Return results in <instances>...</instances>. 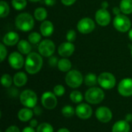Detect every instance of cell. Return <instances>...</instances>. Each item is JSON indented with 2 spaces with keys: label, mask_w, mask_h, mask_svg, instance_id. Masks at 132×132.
Segmentation results:
<instances>
[{
  "label": "cell",
  "mask_w": 132,
  "mask_h": 132,
  "mask_svg": "<svg viewBox=\"0 0 132 132\" xmlns=\"http://www.w3.org/2000/svg\"><path fill=\"white\" fill-rule=\"evenodd\" d=\"M15 24L18 29L22 32H29L34 26V19L30 14L23 12L16 16Z\"/></svg>",
  "instance_id": "2"
},
{
  "label": "cell",
  "mask_w": 132,
  "mask_h": 132,
  "mask_svg": "<svg viewBox=\"0 0 132 132\" xmlns=\"http://www.w3.org/2000/svg\"><path fill=\"white\" fill-rule=\"evenodd\" d=\"M1 83L3 87H9L12 84V78L9 74H3L1 78Z\"/></svg>",
  "instance_id": "31"
},
{
  "label": "cell",
  "mask_w": 132,
  "mask_h": 132,
  "mask_svg": "<svg viewBox=\"0 0 132 132\" xmlns=\"http://www.w3.org/2000/svg\"><path fill=\"white\" fill-rule=\"evenodd\" d=\"M128 37H129V39L132 41V29H131L128 32Z\"/></svg>",
  "instance_id": "47"
},
{
  "label": "cell",
  "mask_w": 132,
  "mask_h": 132,
  "mask_svg": "<svg viewBox=\"0 0 132 132\" xmlns=\"http://www.w3.org/2000/svg\"><path fill=\"white\" fill-rule=\"evenodd\" d=\"M32 115H33V111L29 108H22L18 113V118L22 122H26V121L31 120V118H32Z\"/></svg>",
  "instance_id": "20"
},
{
  "label": "cell",
  "mask_w": 132,
  "mask_h": 132,
  "mask_svg": "<svg viewBox=\"0 0 132 132\" xmlns=\"http://www.w3.org/2000/svg\"><path fill=\"white\" fill-rule=\"evenodd\" d=\"M44 3L48 6H53L56 3V0H44Z\"/></svg>",
  "instance_id": "41"
},
{
  "label": "cell",
  "mask_w": 132,
  "mask_h": 132,
  "mask_svg": "<svg viewBox=\"0 0 132 132\" xmlns=\"http://www.w3.org/2000/svg\"><path fill=\"white\" fill-rule=\"evenodd\" d=\"M37 121L36 120H35V119H33V120H31L30 121V122H29V125H30V127H32V128H36V126H37Z\"/></svg>",
  "instance_id": "43"
},
{
  "label": "cell",
  "mask_w": 132,
  "mask_h": 132,
  "mask_svg": "<svg viewBox=\"0 0 132 132\" xmlns=\"http://www.w3.org/2000/svg\"><path fill=\"white\" fill-rule=\"evenodd\" d=\"M74 50H75L74 45L72 43L68 42V41L60 44L58 48V53L60 56L64 58L70 56L74 53Z\"/></svg>",
  "instance_id": "16"
},
{
  "label": "cell",
  "mask_w": 132,
  "mask_h": 132,
  "mask_svg": "<svg viewBox=\"0 0 132 132\" xmlns=\"http://www.w3.org/2000/svg\"><path fill=\"white\" fill-rule=\"evenodd\" d=\"M113 12H114V15H120V14H121V9H120V8L114 7V8H113Z\"/></svg>",
  "instance_id": "42"
},
{
  "label": "cell",
  "mask_w": 132,
  "mask_h": 132,
  "mask_svg": "<svg viewBox=\"0 0 132 132\" xmlns=\"http://www.w3.org/2000/svg\"><path fill=\"white\" fill-rule=\"evenodd\" d=\"M95 19L100 26H107L111 22V15L107 9H101L97 11L95 14Z\"/></svg>",
  "instance_id": "12"
},
{
  "label": "cell",
  "mask_w": 132,
  "mask_h": 132,
  "mask_svg": "<svg viewBox=\"0 0 132 132\" xmlns=\"http://www.w3.org/2000/svg\"><path fill=\"white\" fill-rule=\"evenodd\" d=\"M5 132H20L19 129L18 127L15 126V125H12V126H10L9 127Z\"/></svg>",
  "instance_id": "38"
},
{
  "label": "cell",
  "mask_w": 132,
  "mask_h": 132,
  "mask_svg": "<svg viewBox=\"0 0 132 132\" xmlns=\"http://www.w3.org/2000/svg\"><path fill=\"white\" fill-rule=\"evenodd\" d=\"M27 82V76L23 72L16 73L13 77V83L16 87H22Z\"/></svg>",
  "instance_id": "21"
},
{
  "label": "cell",
  "mask_w": 132,
  "mask_h": 132,
  "mask_svg": "<svg viewBox=\"0 0 132 132\" xmlns=\"http://www.w3.org/2000/svg\"><path fill=\"white\" fill-rule=\"evenodd\" d=\"M54 31V26L53 24L48 20H45L42 22L41 26H40V32L41 34L43 36H50L53 34Z\"/></svg>",
  "instance_id": "18"
},
{
  "label": "cell",
  "mask_w": 132,
  "mask_h": 132,
  "mask_svg": "<svg viewBox=\"0 0 132 132\" xmlns=\"http://www.w3.org/2000/svg\"><path fill=\"white\" fill-rule=\"evenodd\" d=\"M125 121H127L128 122V121H132V114H127Z\"/></svg>",
  "instance_id": "45"
},
{
  "label": "cell",
  "mask_w": 132,
  "mask_h": 132,
  "mask_svg": "<svg viewBox=\"0 0 132 132\" xmlns=\"http://www.w3.org/2000/svg\"><path fill=\"white\" fill-rule=\"evenodd\" d=\"M118 92L123 97L132 96V79H123L118 84Z\"/></svg>",
  "instance_id": "11"
},
{
  "label": "cell",
  "mask_w": 132,
  "mask_h": 132,
  "mask_svg": "<svg viewBox=\"0 0 132 132\" xmlns=\"http://www.w3.org/2000/svg\"><path fill=\"white\" fill-rule=\"evenodd\" d=\"M130 131V125L127 121H117L113 128L112 132H129Z\"/></svg>",
  "instance_id": "19"
},
{
  "label": "cell",
  "mask_w": 132,
  "mask_h": 132,
  "mask_svg": "<svg viewBox=\"0 0 132 132\" xmlns=\"http://www.w3.org/2000/svg\"><path fill=\"white\" fill-rule=\"evenodd\" d=\"M75 2H76V0H61V2L64 5H67V6L72 5Z\"/></svg>",
  "instance_id": "39"
},
{
  "label": "cell",
  "mask_w": 132,
  "mask_h": 132,
  "mask_svg": "<svg viewBox=\"0 0 132 132\" xmlns=\"http://www.w3.org/2000/svg\"><path fill=\"white\" fill-rule=\"evenodd\" d=\"M76 37H77V33L76 32L73 30V29H70L67 32V36H66V38H67V40L68 42H73L75 39H76Z\"/></svg>",
  "instance_id": "35"
},
{
  "label": "cell",
  "mask_w": 132,
  "mask_h": 132,
  "mask_svg": "<svg viewBox=\"0 0 132 132\" xmlns=\"http://www.w3.org/2000/svg\"><path fill=\"white\" fill-rule=\"evenodd\" d=\"M70 97V100L73 103H76V104L80 103L83 101V95L78 90H73V92H71Z\"/></svg>",
  "instance_id": "29"
},
{
  "label": "cell",
  "mask_w": 132,
  "mask_h": 132,
  "mask_svg": "<svg viewBox=\"0 0 132 132\" xmlns=\"http://www.w3.org/2000/svg\"><path fill=\"white\" fill-rule=\"evenodd\" d=\"M53 93L57 97H62L65 94V88L62 85H56L53 88Z\"/></svg>",
  "instance_id": "34"
},
{
  "label": "cell",
  "mask_w": 132,
  "mask_h": 132,
  "mask_svg": "<svg viewBox=\"0 0 132 132\" xmlns=\"http://www.w3.org/2000/svg\"><path fill=\"white\" fill-rule=\"evenodd\" d=\"M34 16L35 19L38 21H45L47 17V11L43 7L37 8L35 9Z\"/></svg>",
  "instance_id": "25"
},
{
  "label": "cell",
  "mask_w": 132,
  "mask_h": 132,
  "mask_svg": "<svg viewBox=\"0 0 132 132\" xmlns=\"http://www.w3.org/2000/svg\"><path fill=\"white\" fill-rule=\"evenodd\" d=\"M20 102L26 108H35L37 104V96L34 91L31 90H26L20 94Z\"/></svg>",
  "instance_id": "6"
},
{
  "label": "cell",
  "mask_w": 132,
  "mask_h": 132,
  "mask_svg": "<svg viewBox=\"0 0 132 132\" xmlns=\"http://www.w3.org/2000/svg\"><path fill=\"white\" fill-rule=\"evenodd\" d=\"M30 2H39L40 0H29Z\"/></svg>",
  "instance_id": "49"
},
{
  "label": "cell",
  "mask_w": 132,
  "mask_h": 132,
  "mask_svg": "<svg viewBox=\"0 0 132 132\" xmlns=\"http://www.w3.org/2000/svg\"><path fill=\"white\" fill-rule=\"evenodd\" d=\"M43 59L41 55L37 53H30L26 56L25 61V68L29 74L37 73L42 68Z\"/></svg>",
  "instance_id": "1"
},
{
  "label": "cell",
  "mask_w": 132,
  "mask_h": 132,
  "mask_svg": "<svg viewBox=\"0 0 132 132\" xmlns=\"http://www.w3.org/2000/svg\"><path fill=\"white\" fill-rule=\"evenodd\" d=\"M57 132H70L68 129H67V128H60L59 131Z\"/></svg>",
  "instance_id": "48"
},
{
  "label": "cell",
  "mask_w": 132,
  "mask_h": 132,
  "mask_svg": "<svg viewBox=\"0 0 132 132\" xmlns=\"http://www.w3.org/2000/svg\"><path fill=\"white\" fill-rule=\"evenodd\" d=\"M9 63L13 69H21L24 65V58L21 53L18 52L12 53L9 56Z\"/></svg>",
  "instance_id": "13"
},
{
  "label": "cell",
  "mask_w": 132,
  "mask_h": 132,
  "mask_svg": "<svg viewBox=\"0 0 132 132\" xmlns=\"http://www.w3.org/2000/svg\"><path fill=\"white\" fill-rule=\"evenodd\" d=\"M39 54L45 57H50L55 52V44L50 39H44L39 44Z\"/></svg>",
  "instance_id": "8"
},
{
  "label": "cell",
  "mask_w": 132,
  "mask_h": 132,
  "mask_svg": "<svg viewBox=\"0 0 132 132\" xmlns=\"http://www.w3.org/2000/svg\"><path fill=\"white\" fill-rule=\"evenodd\" d=\"M41 102L43 106L48 109L52 110L56 108L57 105V99L54 93L51 92H45L41 97Z\"/></svg>",
  "instance_id": "10"
},
{
  "label": "cell",
  "mask_w": 132,
  "mask_h": 132,
  "mask_svg": "<svg viewBox=\"0 0 132 132\" xmlns=\"http://www.w3.org/2000/svg\"><path fill=\"white\" fill-rule=\"evenodd\" d=\"M58 59L55 56H50V60H49V64L51 66V67H56V65H58Z\"/></svg>",
  "instance_id": "37"
},
{
  "label": "cell",
  "mask_w": 132,
  "mask_h": 132,
  "mask_svg": "<svg viewBox=\"0 0 132 132\" xmlns=\"http://www.w3.org/2000/svg\"><path fill=\"white\" fill-rule=\"evenodd\" d=\"M121 12L125 15L132 13V0H121L120 3Z\"/></svg>",
  "instance_id": "23"
},
{
  "label": "cell",
  "mask_w": 132,
  "mask_h": 132,
  "mask_svg": "<svg viewBox=\"0 0 132 132\" xmlns=\"http://www.w3.org/2000/svg\"><path fill=\"white\" fill-rule=\"evenodd\" d=\"M131 55H132V47H131Z\"/></svg>",
  "instance_id": "50"
},
{
  "label": "cell",
  "mask_w": 132,
  "mask_h": 132,
  "mask_svg": "<svg viewBox=\"0 0 132 132\" xmlns=\"http://www.w3.org/2000/svg\"><path fill=\"white\" fill-rule=\"evenodd\" d=\"M19 36L18 33L15 32H7L4 37H3V43L6 45V46H14L16 43H18L19 41Z\"/></svg>",
  "instance_id": "17"
},
{
  "label": "cell",
  "mask_w": 132,
  "mask_h": 132,
  "mask_svg": "<svg viewBox=\"0 0 132 132\" xmlns=\"http://www.w3.org/2000/svg\"><path fill=\"white\" fill-rule=\"evenodd\" d=\"M62 114L66 118H70L74 114V109L72 106L67 105L63 108L62 109Z\"/></svg>",
  "instance_id": "33"
},
{
  "label": "cell",
  "mask_w": 132,
  "mask_h": 132,
  "mask_svg": "<svg viewBox=\"0 0 132 132\" xmlns=\"http://www.w3.org/2000/svg\"><path fill=\"white\" fill-rule=\"evenodd\" d=\"M95 29V23L90 18L86 17L80 19L77 23V29L83 34H88Z\"/></svg>",
  "instance_id": "9"
},
{
  "label": "cell",
  "mask_w": 132,
  "mask_h": 132,
  "mask_svg": "<svg viewBox=\"0 0 132 132\" xmlns=\"http://www.w3.org/2000/svg\"><path fill=\"white\" fill-rule=\"evenodd\" d=\"M113 24L114 28L121 32H126L129 31L131 26V20L125 14L116 15L114 19Z\"/></svg>",
  "instance_id": "4"
},
{
  "label": "cell",
  "mask_w": 132,
  "mask_h": 132,
  "mask_svg": "<svg viewBox=\"0 0 132 132\" xmlns=\"http://www.w3.org/2000/svg\"><path fill=\"white\" fill-rule=\"evenodd\" d=\"M84 81L85 84L88 87H93V86L96 85L97 83H98L97 77L94 73H88L87 75H86Z\"/></svg>",
  "instance_id": "26"
},
{
  "label": "cell",
  "mask_w": 132,
  "mask_h": 132,
  "mask_svg": "<svg viewBox=\"0 0 132 132\" xmlns=\"http://www.w3.org/2000/svg\"><path fill=\"white\" fill-rule=\"evenodd\" d=\"M99 85L106 90H110L114 87L116 84V79L114 76L108 72L102 73L97 77Z\"/></svg>",
  "instance_id": "7"
},
{
  "label": "cell",
  "mask_w": 132,
  "mask_h": 132,
  "mask_svg": "<svg viewBox=\"0 0 132 132\" xmlns=\"http://www.w3.org/2000/svg\"><path fill=\"white\" fill-rule=\"evenodd\" d=\"M22 132H36L35 130L33 129V128L32 127H27V128H25L23 130H22Z\"/></svg>",
  "instance_id": "44"
},
{
  "label": "cell",
  "mask_w": 132,
  "mask_h": 132,
  "mask_svg": "<svg viewBox=\"0 0 132 132\" xmlns=\"http://www.w3.org/2000/svg\"><path fill=\"white\" fill-rule=\"evenodd\" d=\"M9 13V6L8 3L5 1L0 2V16L1 18H5Z\"/></svg>",
  "instance_id": "27"
},
{
  "label": "cell",
  "mask_w": 132,
  "mask_h": 132,
  "mask_svg": "<svg viewBox=\"0 0 132 132\" xmlns=\"http://www.w3.org/2000/svg\"><path fill=\"white\" fill-rule=\"evenodd\" d=\"M28 39H29V42L30 43H32V44H37L40 42L41 40V35L36 32H31L29 35V37H28Z\"/></svg>",
  "instance_id": "30"
},
{
  "label": "cell",
  "mask_w": 132,
  "mask_h": 132,
  "mask_svg": "<svg viewBox=\"0 0 132 132\" xmlns=\"http://www.w3.org/2000/svg\"><path fill=\"white\" fill-rule=\"evenodd\" d=\"M17 48H18L19 52L22 54H29L32 50L30 43L24 39L20 40L17 43Z\"/></svg>",
  "instance_id": "22"
},
{
  "label": "cell",
  "mask_w": 132,
  "mask_h": 132,
  "mask_svg": "<svg viewBox=\"0 0 132 132\" xmlns=\"http://www.w3.org/2000/svg\"><path fill=\"white\" fill-rule=\"evenodd\" d=\"M34 108V110H33V113L36 114V115H40L41 114V113H42V110H41V108H40V107H39V106H36L35 108Z\"/></svg>",
  "instance_id": "40"
},
{
  "label": "cell",
  "mask_w": 132,
  "mask_h": 132,
  "mask_svg": "<svg viewBox=\"0 0 132 132\" xmlns=\"http://www.w3.org/2000/svg\"><path fill=\"white\" fill-rule=\"evenodd\" d=\"M104 98V91L98 87H91L85 93V100L93 104H97L101 103Z\"/></svg>",
  "instance_id": "3"
},
{
  "label": "cell",
  "mask_w": 132,
  "mask_h": 132,
  "mask_svg": "<svg viewBox=\"0 0 132 132\" xmlns=\"http://www.w3.org/2000/svg\"><path fill=\"white\" fill-rule=\"evenodd\" d=\"M76 114L78 118L83 120L88 119L92 115V108L87 104H80L76 108Z\"/></svg>",
  "instance_id": "15"
},
{
  "label": "cell",
  "mask_w": 132,
  "mask_h": 132,
  "mask_svg": "<svg viewBox=\"0 0 132 132\" xmlns=\"http://www.w3.org/2000/svg\"><path fill=\"white\" fill-rule=\"evenodd\" d=\"M65 81L69 87L72 88H77L82 84L84 78L80 72L76 70H70L67 73L65 78Z\"/></svg>",
  "instance_id": "5"
},
{
  "label": "cell",
  "mask_w": 132,
  "mask_h": 132,
  "mask_svg": "<svg viewBox=\"0 0 132 132\" xmlns=\"http://www.w3.org/2000/svg\"><path fill=\"white\" fill-rule=\"evenodd\" d=\"M12 7L16 10H22L26 7V0H12Z\"/></svg>",
  "instance_id": "28"
},
{
  "label": "cell",
  "mask_w": 132,
  "mask_h": 132,
  "mask_svg": "<svg viewBox=\"0 0 132 132\" xmlns=\"http://www.w3.org/2000/svg\"><path fill=\"white\" fill-rule=\"evenodd\" d=\"M101 6H102V9H107L108 7V2H102V4H101Z\"/></svg>",
  "instance_id": "46"
},
{
  "label": "cell",
  "mask_w": 132,
  "mask_h": 132,
  "mask_svg": "<svg viewBox=\"0 0 132 132\" xmlns=\"http://www.w3.org/2000/svg\"><path fill=\"white\" fill-rule=\"evenodd\" d=\"M97 120L102 123H108L112 119V112L107 107H100L96 111Z\"/></svg>",
  "instance_id": "14"
},
{
  "label": "cell",
  "mask_w": 132,
  "mask_h": 132,
  "mask_svg": "<svg viewBox=\"0 0 132 132\" xmlns=\"http://www.w3.org/2000/svg\"><path fill=\"white\" fill-rule=\"evenodd\" d=\"M36 132H53V128L51 125L48 123H43L37 127Z\"/></svg>",
  "instance_id": "32"
},
{
  "label": "cell",
  "mask_w": 132,
  "mask_h": 132,
  "mask_svg": "<svg viewBox=\"0 0 132 132\" xmlns=\"http://www.w3.org/2000/svg\"><path fill=\"white\" fill-rule=\"evenodd\" d=\"M57 67H58V69L60 71H62V72H68L71 69L72 64H71V62L68 59L63 58V59H61V60H59Z\"/></svg>",
  "instance_id": "24"
},
{
  "label": "cell",
  "mask_w": 132,
  "mask_h": 132,
  "mask_svg": "<svg viewBox=\"0 0 132 132\" xmlns=\"http://www.w3.org/2000/svg\"><path fill=\"white\" fill-rule=\"evenodd\" d=\"M7 55V50L6 48L5 47V46L1 43L0 44V57H1V61L2 62L4 60V59L6 57Z\"/></svg>",
  "instance_id": "36"
}]
</instances>
